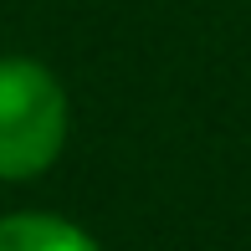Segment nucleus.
Wrapping results in <instances>:
<instances>
[{
  "label": "nucleus",
  "mask_w": 251,
  "mask_h": 251,
  "mask_svg": "<svg viewBox=\"0 0 251 251\" xmlns=\"http://www.w3.org/2000/svg\"><path fill=\"white\" fill-rule=\"evenodd\" d=\"M0 251H98V246L72 221H56V215H5Z\"/></svg>",
  "instance_id": "obj_2"
},
{
  "label": "nucleus",
  "mask_w": 251,
  "mask_h": 251,
  "mask_svg": "<svg viewBox=\"0 0 251 251\" xmlns=\"http://www.w3.org/2000/svg\"><path fill=\"white\" fill-rule=\"evenodd\" d=\"M67 98L47 67L0 56V179H31L62 154Z\"/></svg>",
  "instance_id": "obj_1"
}]
</instances>
